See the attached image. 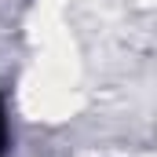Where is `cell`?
I'll list each match as a JSON object with an SVG mask.
<instances>
[{
  "instance_id": "6da1fadb",
  "label": "cell",
  "mask_w": 157,
  "mask_h": 157,
  "mask_svg": "<svg viewBox=\"0 0 157 157\" xmlns=\"http://www.w3.org/2000/svg\"><path fill=\"white\" fill-rule=\"evenodd\" d=\"M0 157H4V154H0Z\"/></svg>"
}]
</instances>
